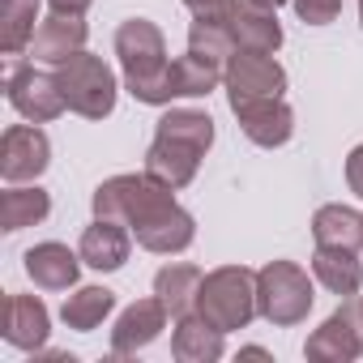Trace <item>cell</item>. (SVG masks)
Segmentation results:
<instances>
[{
	"mask_svg": "<svg viewBox=\"0 0 363 363\" xmlns=\"http://www.w3.org/2000/svg\"><path fill=\"white\" fill-rule=\"evenodd\" d=\"M48 5H52L56 13H86L94 0H48Z\"/></svg>",
	"mask_w": 363,
	"mask_h": 363,
	"instance_id": "31",
	"label": "cell"
},
{
	"mask_svg": "<svg viewBox=\"0 0 363 363\" xmlns=\"http://www.w3.org/2000/svg\"><path fill=\"white\" fill-rule=\"evenodd\" d=\"M167 316H171V312H167V303H162L158 295L128 303V308L120 312L116 329H111V354H137V350H145V346L167 329Z\"/></svg>",
	"mask_w": 363,
	"mask_h": 363,
	"instance_id": "13",
	"label": "cell"
},
{
	"mask_svg": "<svg viewBox=\"0 0 363 363\" xmlns=\"http://www.w3.org/2000/svg\"><path fill=\"white\" fill-rule=\"evenodd\" d=\"M359 26H363V0H359Z\"/></svg>",
	"mask_w": 363,
	"mask_h": 363,
	"instance_id": "34",
	"label": "cell"
},
{
	"mask_svg": "<svg viewBox=\"0 0 363 363\" xmlns=\"http://www.w3.org/2000/svg\"><path fill=\"white\" fill-rule=\"evenodd\" d=\"M5 94L13 103V111L22 120H35V124H48L56 120L69 103H65V90L56 82V73H43L35 65H18L9 69V82H5Z\"/></svg>",
	"mask_w": 363,
	"mask_h": 363,
	"instance_id": "8",
	"label": "cell"
},
{
	"mask_svg": "<svg viewBox=\"0 0 363 363\" xmlns=\"http://www.w3.org/2000/svg\"><path fill=\"white\" fill-rule=\"evenodd\" d=\"M39 18V0H0V48L5 56H22L35 39Z\"/></svg>",
	"mask_w": 363,
	"mask_h": 363,
	"instance_id": "24",
	"label": "cell"
},
{
	"mask_svg": "<svg viewBox=\"0 0 363 363\" xmlns=\"http://www.w3.org/2000/svg\"><path fill=\"white\" fill-rule=\"evenodd\" d=\"M231 39H235V52H278L282 48V26H278V9H265V5H244L231 9Z\"/></svg>",
	"mask_w": 363,
	"mask_h": 363,
	"instance_id": "18",
	"label": "cell"
},
{
	"mask_svg": "<svg viewBox=\"0 0 363 363\" xmlns=\"http://www.w3.org/2000/svg\"><path fill=\"white\" fill-rule=\"evenodd\" d=\"M223 86H227L231 107H244V103H257V99H282L286 69L269 52H235L223 69Z\"/></svg>",
	"mask_w": 363,
	"mask_h": 363,
	"instance_id": "6",
	"label": "cell"
},
{
	"mask_svg": "<svg viewBox=\"0 0 363 363\" xmlns=\"http://www.w3.org/2000/svg\"><path fill=\"white\" fill-rule=\"evenodd\" d=\"M82 261L99 274H116L124 269L128 252H133V231L116 218H94L86 231H82V244H77Z\"/></svg>",
	"mask_w": 363,
	"mask_h": 363,
	"instance_id": "15",
	"label": "cell"
},
{
	"mask_svg": "<svg viewBox=\"0 0 363 363\" xmlns=\"http://www.w3.org/2000/svg\"><path fill=\"white\" fill-rule=\"evenodd\" d=\"M184 5L193 9V18H231L240 0H184Z\"/></svg>",
	"mask_w": 363,
	"mask_h": 363,
	"instance_id": "29",
	"label": "cell"
},
{
	"mask_svg": "<svg viewBox=\"0 0 363 363\" xmlns=\"http://www.w3.org/2000/svg\"><path fill=\"white\" fill-rule=\"evenodd\" d=\"M116 56L124 69V90L137 103L167 107L171 94V60H167V39L150 18H128L116 30Z\"/></svg>",
	"mask_w": 363,
	"mask_h": 363,
	"instance_id": "1",
	"label": "cell"
},
{
	"mask_svg": "<svg viewBox=\"0 0 363 363\" xmlns=\"http://www.w3.org/2000/svg\"><path fill=\"white\" fill-rule=\"evenodd\" d=\"M86 13H48L30 39V56L43 65H65L69 56L86 52Z\"/></svg>",
	"mask_w": 363,
	"mask_h": 363,
	"instance_id": "11",
	"label": "cell"
},
{
	"mask_svg": "<svg viewBox=\"0 0 363 363\" xmlns=\"http://www.w3.org/2000/svg\"><path fill=\"white\" fill-rule=\"evenodd\" d=\"M240 354H248V359H269V350H265V346H244Z\"/></svg>",
	"mask_w": 363,
	"mask_h": 363,
	"instance_id": "32",
	"label": "cell"
},
{
	"mask_svg": "<svg viewBox=\"0 0 363 363\" xmlns=\"http://www.w3.org/2000/svg\"><path fill=\"white\" fill-rule=\"evenodd\" d=\"M90 206H94V218H116L128 231H141L145 223H154L158 214H167L175 206V189L158 184L150 171H141V175H111V179H103V184L94 189Z\"/></svg>",
	"mask_w": 363,
	"mask_h": 363,
	"instance_id": "2",
	"label": "cell"
},
{
	"mask_svg": "<svg viewBox=\"0 0 363 363\" xmlns=\"http://www.w3.org/2000/svg\"><path fill=\"white\" fill-rule=\"evenodd\" d=\"M197 312L223 333L244 329L257 316V274L248 265H218V269H210L201 278Z\"/></svg>",
	"mask_w": 363,
	"mask_h": 363,
	"instance_id": "3",
	"label": "cell"
},
{
	"mask_svg": "<svg viewBox=\"0 0 363 363\" xmlns=\"http://www.w3.org/2000/svg\"><path fill=\"white\" fill-rule=\"evenodd\" d=\"M154 137H175V141H189L201 154H210V145H214V120H210V111H197V107H171L167 116H158Z\"/></svg>",
	"mask_w": 363,
	"mask_h": 363,
	"instance_id": "25",
	"label": "cell"
},
{
	"mask_svg": "<svg viewBox=\"0 0 363 363\" xmlns=\"http://www.w3.org/2000/svg\"><path fill=\"white\" fill-rule=\"evenodd\" d=\"M316 295H312V278L303 265L295 261H269L257 269V316H265L278 329H291L299 320H308Z\"/></svg>",
	"mask_w": 363,
	"mask_h": 363,
	"instance_id": "4",
	"label": "cell"
},
{
	"mask_svg": "<svg viewBox=\"0 0 363 363\" xmlns=\"http://www.w3.org/2000/svg\"><path fill=\"white\" fill-rule=\"evenodd\" d=\"M312 278L329 291V295H359L363 286V261L350 248H316L312 252Z\"/></svg>",
	"mask_w": 363,
	"mask_h": 363,
	"instance_id": "20",
	"label": "cell"
},
{
	"mask_svg": "<svg viewBox=\"0 0 363 363\" xmlns=\"http://www.w3.org/2000/svg\"><path fill=\"white\" fill-rule=\"evenodd\" d=\"M201 150L189 145V141H175V137H154L150 150H145V171L167 189H189L197 179V167H201Z\"/></svg>",
	"mask_w": 363,
	"mask_h": 363,
	"instance_id": "14",
	"label": "cell"
},
{
	"mask_svg": "<svg viewBox=\"0 0 363 363\" xmlns=\"http://www.w3.org/2000/svg\"><path fill=\"white\" fill-rule=\"evenodd\" d=\"M111 312H116V291H107V286H77V291L65 299L60 320H65L69 329H77V333H94Z\"/></svg>",
	"mask_w": 363,
	"mask_h": 363,
	"instance_id": "23",
	"label": "cell"
},
{
	"mask_svg": "<svg viewBox=\"0 0 363 363\" xmlns=\"http://www.w3.org/2000/svg\"><path fill=\"white\" fill-rule=\"evenodd\" d=\"M201 269L197 265H184V261H171L154 274V295L167 303L171 316H189L197 312V295H201Z\"/></svg>",
	"mask_w": 363,
	"mask_h": 363,
	"instance_id": "21",
	"label": "cell"
},
{
	"mask_svg": "<svg viewBox=\"0 0 363 363\" xmlns=\"http://www.w3.org/2000/svg\"><path fill=\"white\" fill-rule=\"evenodd\" d=\"M227 333L214 329L201 312H189V316H175V333H171V354L179 363H218L227 354Z\"/></svg>",
	"mask_w": 363,
	"mask_h": 363,
	"instance_id": "17",
	"label": "cell"
},
{
	"mask_svg": "<svg viewBox=\"0 0 363 363\" xmlns=\"http://www.w3.org/2000/svg\"><path fill=\"white\" fill-rule=\"evenodd\" d=\"M346 189L363 201V145H354L350 158H346Z\"/></svg>",
	"mask_w": 363,
	"mask_h": 363,
	"instance_id": "30",
	"label": "cell"
},
{
	"mask_svg": "<svg viewBox=\"0 0 363 363\" xmlns=\"http://www.w3.org/2000/svg\"><path fill=\"white\" fill-rule=\"evenodd\" d=\"M189 52L227 69V60L235 56V39H231V22L227 18H193L189 26Z\"/></svg>",
	"mask_w": 363,
	"mask_h": 363,
	"instance_id": "26",
	"label": "cell"
},
{
	"mask_svg": "<svg viewBox=\"0 0 363 363\" xmlns=\"http://www.w3.org/2000/svg\"><path fill=\"white\" fill-rule=\"evenodd\" d=\"M48 214H52V197L39 184H9L5 197H0V227H5L9 235L43 223Z\"/></svg>",
	"mask_w": 363,
	"mask_h": 363,
	"instance_id": "22",
	"label": "cell"
},
{
	"mask_svg": "<svg viewBox=\"0 0 363 363\" xmlns=\"http://www.w3.org/2000/svg\"><path fill=\"white\" fill-rule=\"evenodd\" d=\"M303 354L312 363H354L363 354V316L359 308H337L320 320V329L308 333Z\"/></svg>",
	"mask_w": 363,
	"mask_h": 363,
	"instance_id": "9",
	"label": "cell"
},
{
	"mask_svg": "<svg viewBox=\"0 0 363 363\" xmlns=\"http://www.w3.org/2000/svg\"><path fill=\"white\" fill-rule=\"evenodd\" d=\"M218 82H223V69L193 52L171 60V94L175 99H206L210 90H218Z\"/></svg>",
	"mask_w": 363,
	"mask_h": 363,
	"instance_id": "27",
	"label": "cell"
},
{
	"mask_svg": "<svg viewBox=\"0 0 363 363\" xmlns=\"http://www.w3.org/2000/svg\"><path fill=\"white\" fill-rule=\"evenodd\" d=\"M22 265H26V278H30L39 291H69V286H77V274H82L86 261H82V252H73L69 244L48 240V244L26 248Z\"/></svg>",
	"mask_w": 363,
	"mask_h": 363,
	"instance_id": "12",
	"label": "cell"
},
{
	"mask_svg": "<svg viewBox=\"0 0 363 363\" xmlns=\"http://www.w3.org/2000/svg\"><path fill=\"white\" fill-rule=\"evenodd\" d=\"M295 13H299V22H308V26H329V22H337V13H342V0H295Z\"/></svg>",
	"mask_w": 363,
	"mask_h": 363,
	"instance_id": "28",
	"label": "cell"
},
{
	"mask_svg": "<svg viewBox=\"0 0 363 363\" xmlns=\"http://www.w3.org/2000/svg\"><path fill=\"white\" fill-rule=\"evenodd\" d=\"M56 82L65 90V103L69 111L86 116V120H103L116 111V73L103 65V56H90V52H77L69 56L65 65H56Z\"/></svg>",
	"mask_w": 363,
	"mask_h": 363,
	"instance_id": "5",
	"label": "cell"
},
{
	"mask_svg": "<svg viewBox=\"0 0 363 363\" xmlns=\"http://www.w3.org/2000/svg\"><path fill=\"white\" fill-rule=\"evenodd\" d=\"M312 240L316 248H350L359 252L363 248V214L342 206V201H329L312 214Z\"/></svg>",
	"mask_w": 363,
	"mask_h": 363,
	"instance_id": "19",
	"label": "cell"
},
{
	"mask_svg": "<svg viewBox=\"0 0 363 363\" xmlns=\"http://www.w3.org/2000/svg\"><path fill=\"white\" fill-rule=\"evenodd\" d=\"M0 333H5V342L18 346V350H43L48 333H52V316H48L43 299L39 295H9Z\"/></svg>",
	"mask_w": 363,
	"mask_h": 363,
	"instance_id": "16",
	"label": "cell"
},
{
	"mask_svg": "<svg viewBox=\"0 0 363 363\" xmlns=\"http://www.w3.org/2000/svg\"><path fill=\"white\" fill-rule=\"evenodd\" d=\"M244 137L261 150H278L295 137V111L286 99H257V103H244V107H231Z\"/></svg>",
	"mask_w": 363,
	"mask_h": 363,
	"instance_id": "10",
	"label": "cell"
},
{
	"mask_svg": "<svg viewBox=\"0 0 363 363\" xmlns=\"http://www.w3.org/2000/svg\"><path fill=\"white\" fill-rule=\"evenodd\" d=\"M359 316H363V303H359Z\"/></svg>",
	"mask_w": 363,
	"mask_h": 363,
	"instance_id": "35",
	"label": "cell"
},
{
	"mask_svg": "<svg viewBox=\"0 0 363 363\" xmlns=\"http://www.w3.org/2000/svg\"><path fill=\"white\" fill-rule=\"evenodd\" d=\"M52 167V141L48 133L30 120V124H9L0 137V175L5 184H30Z\"/></svg>",
	"mask_w": 363,
	"mask_h": 363,
	"instance_id": "7",
	"label": "cell"
},
{
	"mask_svg": "<svg viewBox=\"0 0 363 363\" xmlns=\"http://www.w3.org/2000/svg\"><path fill=\"white\" fill-rule=\"evenodd\" d=\"M252 5H265V9H278V5H286V0H252Z\"/></svg>",
	"mask_w": 363,
	"mask_h": 363,
	"instance_id": "33",
	"label": "cell"
}]
</instances>
